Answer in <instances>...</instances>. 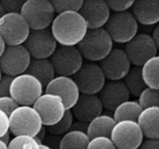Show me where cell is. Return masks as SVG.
<instances>
[{
    "mask_svg": "<svg viewBox=\"0 0 159 149\" xmlns=\"http://www.w3.org/2000/svg\"><path fill=\"white\" fill-rule=\"evenodd\" d=\"M89 141L86 133L70 130L61 137L58 149H86Z\"/></svg>",
    "mask_w": 159,
    "mask_h": 149,
    "instance_id": "obj_26",
    "label": "cell"
},
{
    "mask_svg": "<svg viewBox=\"0 0 159 149\" xmlns=\"http://www.w3.org/2000/svg\"><path fill=\"white\" fill-rule=\"evenodd\" d=\"M89 28L82 16L77 11H67L55 16L51 32L61 46H77Z\"/></svg>",
    "mask_w": 159,
    "mask_h": 149,
    "instance_id": "obj_1",
    "label": "cell"
},
{
    "mask_svg": "<svg viewBox=\"0 0 159 149\" xmlns=\"http://www.w3.org/2000/svg\"><path fill=\"white\" fill-rule=\"evenodd\" d=\"M124 51L133 66L142 67L147 61L157 55L158 50L151 34L137 33L125 44Z\"/></svg>",
    "mask_w": 159,
    "mask_h": 149,
    "instance_id": "obj_9",
    "label": "cell"
},
{
    "mask_svg": "<svg viewBox=\"0 0 159 149\" xmlns=\"http://www.w3.org/2000/svg\"><path fill=\"white\" fill-rule=\"evenodd\" d=\"M31 57L24 45L7 46L0 57V70L2 74L11 77H17L26 73Z\"/></svg>",
    "mask_w": 159,
    "mask_h": 149,
    "instance_id": "obj_11",
    "label": "cell"
},
{
    "mask_svg": "<svg viewBox=\"0 0 159 149\" xmlns=\"http://www.w3.org/2000/svg\"><path fill=\"white\" fill-rule=\"evenodd\" d=\"M107 81H122L131 67L124 50L113 48L104 59L98 62Z\"/></svg>",
    "mask_w": 159,
    "mask_h": 149,
    "instance_id": "obj_15",
    "label": "cell"
},
{
    "mask_svg": "<svg viewBox=\"0 0 159 149\" xmlns=\"http://www.w3.org/2000/svg\"><path fill=\"white\" fill-rule=\"evenodd\" d=\"M47 127L43 126L41 127V130H39V133L35 135L34 138L35 139V141H37L39 144H43V142H44V140L46 139V136H47Z\"/></svg>",
    "mask_w": 159,
    "mask_h": 149,
    "instance_id": "obj_39",
    "label": "cell"
},
{
    "mask_svg": "<svg viewBox=\"0 0 159 149\" xmlns=\"http://www.w3.org/2000/svg\"><path fill=\"white\" fill-rule=\"evenodd\" d=\"M125 86L127 87L130 95L139 97L140 93L147 88V85L143 80L142 67L139 66H131L130 70L123 79Z\"/></svg>",
    "mask_w": 159,
    "mask_h": 149,
    "instance_id": "obj_24",
    "label": "cell"
},
{
    "mask_svg": "<svg viewBox=\"0 0 159 149\" xmlns=\"http://www.w3.org/2000/svg\"><path fill=\"white\" fill-rule=\"evenodd\" d=\"M7 149H40V144L34 137L26 135L14 136L8 143Z\"/></svg>",
    "mask_w": 159,
    "mask_h": 149,
    "instance_id": "obj_29",
    "label": "cell"
},
{
    "mask_svg": "<svg viewBox=\"0 0 159 149\" xmlns=\"http://www.w3.org/2000/svg\"><path fill=\"white\" fill-rule=\"evenodd\" d=\"M43 85L31 74H22L15 77L11 85V96L19 106H34L43 94Z\"/></svg>",
    "mask_w": 159,
    "mask_h": 149,
    "instance_id": "obj_7",
    "label": "cell"
},
{
    "mask_svg": "<svg viewBox=\"0 0 159 149\" xmlns=\"http://www.w3.org/2000/svg\"><path fill=\"white\" fill-rule=\"evenodd\" d=\"M131 13L137 23L151 26L159 23V0H139L134 1Z\"/></svg>",
    "mask_w": 159,
    "mask_h": 149,
    "instance_id": "obj_20",
    "label": "cell"
},
{
    "mask_svg": "<svg viewBox=\"0 0 159 149\" xmlns=\"http://www.w3.org/2000/svg\"><path fill=\"white\" fill-rule=\"evenodd\" d=\"M18 107H19V104H18L11 95L0 97V110L3 111L8 117H10L11 113H13Z\"/></svg>",
    "mask_w": 159,
    "mask_h": 149,
    "instance_id": "obj_33",
    "label": "cell"
},
{
    "mask_svg": "<svg viewBox=\"0 0 159 149\" xmlns=\"http://www.w3.org/2000/svg\"><path fill=\"white\" fill-rule=\"evenodd\" d=\"M88 126H89V123H86V122L77 121L72 124L71 130H79V132L86 133V130H88Z\"/></svg>",
    "mask_w": 159,
    "mask_h": 149,
    "instance_id": "obj_40",
    "label": "cell"
},
{
    "mask_svg": "<svg viewBox=\"0 0 159 149\" xmlns=\"http://www.w3.org/2000/svg\"><path fill=\"white\" fill-rule=\"evenodd\" d=\"M116 120L112 116L107 114H101L100 116L93 119L89 122L86 135L89 139H94L97 137H108L110 138L111 132L116 126Z\"/></svg>",
    "mask_w": 159,
    "mask_h": 149,
    "instance_id": "obj_23",
    "label": "cell"
},
{
    "mask_svg": "<svg viewBox=\"0 0 159 149\" xmlns=\"http://www.w3.org/2000/svg\"><path fill=\"white\" fill-rule=\"evenodd\" d=\"M0 149H7V145L0 140Z\"/></svg>",
    "mask_w": 159,
    "mask_h": 149,
    "instance_id": "obj_45",
    "label": "cell"
},
{
    "mask_svg": "<svg viewBox=\"0 0 159 149\" xmlns=\"http://www.w3.org/2000/svg\"><path fill=\"white\" fill-rule=\"evenodd\" d=\"M109 6L110 11L113 13H123V11H127L131 10L133 2L132 0L130 1H121V0H110V1H106Z\"/></svg>",
    "mask_w": 159,
    "mask_h": 149,
    "instance_id": "obj_34",
    "label": "cell"
},
{
    "mask_svg": "<svg viewBox=\"0 0 159 149\" xmlns=\"http://www.w3.org/2000/svg\"><path fill=\"white\" fill-rule=\"evenodd\" d=\"M139 149H159V138H143Z\"/></svg>",
    "mask_w": 159,
    "mask_h": 149,
    "instance_id": "obj_38",
    "label": "cell"
},
{
    "mask_svg": "<svg viewBox=\"0 0 159 149\" xmlns=\"http://www.w3.org/2000/svg\"><path fill=\"white\" fill-rule=\"evenodd\" d=\"M103 105L98 94L80 93L76 104L72 107L71 111L78 121L89 123L93 119L100 116L103 112Z\"/></svg>",
    "mask_w": 159,
    "mask_h": 149,
    "instance_id": "obj_19",
    "label": "cell"
},
{
    "mask_svg": "<svg viewBox=\"0 0 159 149\" xmlns=\"http://www.w3.org/2000/svg\"><path fill=\"white\" fill-rule=\"evenodd\" d=\"M55 74L73 77L83 64V57L77 46H57L49 58Z\"/></svg>",
    "mask_w": 159,
    "mask_h": 149,
    "instance_id": "obj_6",
    "label": "cell"
},
{
    "mask_svg": "<svg viewBox=\"0 0 159 149\" xmlns=\"http://www.w3.org/2000/svg\"><path fill=\"white\" fill-rule=\"evenodd\" d=\"M25 1L21 0H3L0 2L7 14H20Z\"/></svg>",
    "mask_w": 159,
    "mask_h": 149,
    "instance_id": "obj_35",
    "label": "cell"
},
{
    "mask_svg": "<svg viewBox=\"0 0 159 149\" xmlns=\"http://www.w3.org/2000/svg\"><path fill=\"white\" fill-rule=\"evenodd\" d=\"M14 80V77L2 74L0 79V97L11 95V85Z\"/></svg>",
    "mask_w": 159,
    "mask_h": 149,
    "instance_id": "obj_36",
    "label": "cell"
},
{
    "mask_svg": "<svg viewBox=\"0 0 159 149\" xmlns=\"http://www.w3.org/2000/svg\"><path fill=\"white\" fill-rule=\"evenodd\" d=\"M40 149H52V148H50L49 146H47L45 144H40Z\"/></svg>",
    "mask_w": 159,
    "mask_h": 149,
    "instance_id": "obj_46",
    "label": "cell"
},
{
    "mask_svg": "<svg viewBox=\"0 0 159 149\" xmlns=\"http://www.w3.org/2000/svg\"><path fill=\"white\" fill-rule=\"evenodd\" d=\"M5 14H7V13H5L4 8L2 7V5H1V4H0V19H1V18L3 17Z\"/></svg>",
    "mask_w": 159,
    "mask_h": 149,
    "instance_id": "obj_44",
    "label": "cell"
},
{
    "mask_svg": "<svg viewBox=\"0 0 159 149\" xmlns=\"http://www.w3.org/2000/svg\"><path fill=\"white\" fill-rule=\"evenodd\" d=\"M30 28L21 14H5L0 19V35L7 46L23 45Z\"/></svg>",
    "mask_w": 159,
    "mask_h": 149,
    "instance_id": "obj_8",
    "label": "cell"
},
{
    "mask_svg": "<svg viewBox=\"0 0 159 149\" xmlns=\"http://www.w3.org/2000/svg\"><path fill=\"white\" fill-rule=\"evenodd\" d=\"M54 7L55 14H62L67 11H77L79 13L82 6V0H52L51 1Z\"/></svg>",
    "mask_w": 159,
    "mask_h": 149,
    "instance_id": "obj_31",
    "label": "cell"
},
{
    "mask_svg": "<svg viewBox=\"0 0 159 149\" xmlns=\"http://www.w3.org/2000/svg\"><path fill=\"white\" fill-rule=\"evenodd\" d=\"M10 132L14 136L34 137L43 126V122L31 106H19L10 117Z\"/></svg>",
    "mask_w": 159,
    "mask_h": 149,
    "instance_id": "obj_5",
    "label": "cell"
},
{
    "mask_svg": "<svg viewBox=\"0 0 159 149\" xmlns=\"http://www.w3.org/2000/svg\"><path fill=\"white\" fill-rule=\"evenodd\" d=\"M137 123L145 138H159V107L143 109Z\"/></svg>",
    "mask_w": 159,
    "mask_h": 149,
    "instance_id": "obj_21",
    "label": "cell"
},
{
    "mask_svg": "<svg viewBox=\"0 0 159 149\" xmlns=\"http://www.w3.org/2000/svg\"><path fill=\"white\" fill-rule=\"evenodd\" d=\"M104 28L116 44H127L139 33V23L130 11L112 13Z\"/></svg>",
    "mask_w": 159,
    "mask_h": 149,
    "instance_id": "obj_4",
    "label": "cell"
},
{
    "mask_svg": "<svg viewBox=\"0 0 159 149\" xmlns=\"http://www.w3.org/2000/svg\"><path fill=\"white\" fill-rule=\"evenodd\" d=\"M26 74H31L42 83L43 87L49 84L55 78V71L50 59H32L29 63Z\"/></svg>",
    "mask_w": 159,
    "mask_h": 149,
    "instance_id": "obj_22",
    "label": "cell"
},
{
    "mask_svg": "<svg viewBox=\"0 0 159 149\" xmlns=\"http://www.w3.org/2000/svg\"><path fill=\"white\" fill-rule=\"evenodd\" d=\"M10 132V118L3 111L0 110V138Z\"/></svg>",
    "mask_w": 159,
    "mask_h": 149,
    "instance_id": "obj_37",
    "label": "cell"
},
{
    "mask_svg": "<svg viewBox=\"0 0 159 149\" xmlns=\"http://www.w3.org/2000/svg\"><path fill=\"white\" fill-rule=\"evenodd\" d=\"M77 48L83 59L89 62H99L113 49V41L104 27L89 29Z\"/></svg>",
    "mask_w": 159,
    "mask_h": 149,
    "instance_id": "obj_2",
    "label": "cell"
},
{
    "mask_svg": "<svg viewBox=\"0 0 159 149\" xmlns=\"http://www.w3.org/2000/svg\"><path fill=\"white\" fill-rule=\"evenodd\" d=\"M72 78L81 94H98L106 82L99 64L89 61L83 62L82 66Z\"/></svg>",
    "mask_w": 159,
    "mask_h": 149,
    "instance_id": "obj_10",
    "label": "cell"
},
{
    "mask_svg": "<svg viewBox=\"0 0 159 149\" xmlns=\"http://www.w3.org/2000/svg\"><path fill=\"white\" fill-rule=\"evenodd\" d=\"M45 93L58 95L67 110H71L80 95L76 83L72 77L57 76L45 87Z\"/></svg>",
    "mask_w": 159,
    "mask_h": 149,
    "instance_id": "obj_17",
    "label": "cell"
},
{
    "mask_svg": "<svg viewBox=\"0 0 159 149\" xmlns=\"http://www.w3.org/2000/svg\"><path fill=\"white\" fill-rule=\"evenodd\" d=\"M23 45L32 59L50 58L57 48V41L49 28L43 30H30L27 40Z\"/></svg>",
    "mask_w": 159,
    "mask_h": 149,
    "instance_id": "obj_13",
    "label": "cell"
},
{
    "mask_svg": "<svg viewBox=\"0 0 159 149\" xmlns=\"http://www.w3.org/2000/svg\"><path fill=\"white\" fill-rule=\"evenodd\" d=\"M2 74H2V71H1V70H0V79H1V77H2Z\"/></svg>",
    "mask_w": 159,
    "mask_h": 149,
    "instance_id": "obj_47",
    "label": "cell"
},
{
    "mask_svg": "<svg viewBox=\"0 0 159 149\" xmlns=\"http://www.w3.org/2000/svg\"><path fill=\"white\" fill-rule=\"evenodd\" d=\"M143 138V130L137 121L130 120L116 122L110 135L116 149H139Z\"/></svg>",
    "mask_w": 159,
    "mask_h": 149,
    "instance_id": "obj_12",
    "label": "cell"
},
{
    "mask_svg": "<svg viewBox=\"0 0 159 149\" xmlns=\"http://www.w3.org/2000/svg\"><path fill=\"white\" fill-rule=\"evenodd\" d=\"M5 47H7V45H5L3 38H2L1 35H0V57H1L2 54H3V52L5 50Z\"/></svg>",
    "mask_w": 159,
    "mask_h": 149,
    "instance_id": "obj_43",
    "label": "cell"
},
{
    "mask_svg": "<svg viewBox=\"0 0 159 149\" xmlns=\"http://www.w3.org/2000/svg\"><path fill=\"white\" fill-rule=\"evenodd\" d=\"M98 96L103 108L113 112L121 104L130 98V93L123 81H106Z\"/></svg>",
    "mask_w": 159,
    "mask_h": 149,
    "instance_id": "obj_18",
    "label": "cell"
},
{
    "mask_svg": "<svg viewBox=\"0 0 159 149\" xmlns=\"http://www.w3.org/2000/svg\"><path fill=\"white\" fill-rule=\"evenodd\" d=\"M151 36L153 38V40H154L156 47H157V50H159V23L155 26V28L153 29Z\"/></svg>",
    "mask_w": 159,
    "mask_h": 149,
    "instance_id": "obj_41",
    "label": "cell"
},
{
    "mask_svg": "<svg viewBox=\"0 0 159 149\" xmlns=\"http://www.w3.org/2000/svg\"><path fill=\"white\" fill-rule=\"evenodd\" d=\"M10 136H11V132H7L4 136H2L1 138H0V140H1L2 142H4L7 145H8V143H10V141H11Z\"/></svg>",
    "mask_w": 159,
    "mask_h": 149,
    "instance_id": "obj_42",
    "label": "cell"
},
{
    "mask_svg": "<svg viewBox=\"0 0 159 149\" xmlns=\"http://www.w3.org/2000/svg\"><path fill=\"white\" fill-rule=\"evenodd\" d=\"M142 73L147 87L159 89V55H156L143 65Z\"/></svg>",
    "mask_w": 159,
    "mask_h": 149,
    "instance_id": "obj_27",
    "label": "cell"
},
{
    "mask_svg": "<svg viewBox=\"0 0 159 149\" xmlns=\"http://www.w3.org/2000/svg\"><path fill=\"white\" fill-rule=\"evenodd\" d=\"M21 15L30 30L48 29L55 18V11L48 0H27L24 2Z\"/></svg>",
    "mask_w": 159,
    "mask_h": 149,
    "instance_id": "obj_3",
    "label": "cell"
},
{
    "mask_svg": "<svg viewBox=\"0 0 159 149\" xmlns=\"http://www.w3.org/2000/svg\"><path fill=\"white\" fill-rule=\"evenodd\" d=\"M143 111V108L140 107L137 100H126L121 104L115 111H113V119L116 122L130 120L137 121L140 113Z\"/></svg>",
    "mask_w": 159,
    "mask_h": 149,
    "instance_id": "obj_25",
    "label": "cell"
},
{
    "mask_svg": "<svg viewBox=\"0 0 159 149\" xmlns=\"http://www.w3.org/2000/svg\"><path fill=\"white\" fill-rule=\"evenodd\" d=\"M39 113L43 122V126H50L57 123L64 117L66 107L58 95L43 93L32 106Z\"/></svg>",
    "mask_w": 159,
    "mask_h": 149,
    "instance_id": "obj_14",
    "label": "cell"
},
{
    "mask_svg": "<svg viewBox=\"0 0 159 149\" xmlns=\"http://www.w3.org/2000/svg\"><path fill=\"white\" fill-rule=\"evenodd\" d=\"M79 14L81 15L89 29L103 28L108 21L111 11L104 0H85Z\"/></svg>",
    "mask_w": 159,
    "mask_h": 149,
    "instance_id": "obj_16",
    "label": "cell"
},
{
    "mask_svg": "<svg viewBox=\"0 0 159 149\" xmlns=\"http://www.w3.org/2000/svg\"><path fill=\"white\" fill-rule=\"evenodd\" d=\"M139 104L143 109L159 107V89L147 87L139 96Z\"/></svg>",
    "mask_w": 159,
    "mask_h": 149,
    "instance_id": "obj_30",
    "label": "cell"
},
{
    "mask_svg": "<svg viewBox=\"0 0 159 149\" xmlns=\"http://www.w3.org/2000/svg\"><path fill=\"white\" fill-rule=\"evenodd\" d=\"M73 113L71 110H66L65 115L57 123L53 124V126H46L47 132L52 136H61L67 134L68 132L71 130L72 124H73Z\"/></svg>",
    "mask_w": 159,
    "mask_h": 149,
    "instance_id": "obj_28",
    "label": "cell"
},
{
    "mask_svg": "<svg viewBox=\"0 0 159 149\" xmlns=\"http://www.w3.org/2000/svg\"><path fill=\"white\" fill-rule=\"evenodd\" d=\"M86 149H116L108 137H97L91 139Z\"/></svg>",
    "mask_w": 159,
    "mask_h": 149,
    "instance_id": "obj_32",
    "label": "cell"
}]
</instances>
